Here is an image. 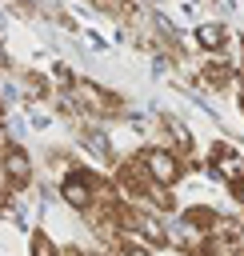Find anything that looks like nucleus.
I'll return each mask as SVG.
<instances>
[{"label": "nucleus", "mask_w": 244, "mask_h": 256, "mask_svg": "<svg viewBox=\"0 0 244 256\" xmlns=\"http://www.w3.org/2000/svg\"><path fill=\"white\" fill-rule=\"evenodd\" d=\"M180 220L192 224V228H200V232H212L216 220H220V212L208 208V204H188V208H180Z\"/></svg>", "instance_id": "nucleus-8"}, {"label": "nucleus", "mask_w": 244, "mask_h": 256, "mask_svg": "<svg viewBox=\"0 0 244 256\" xmlns=\"http://www.w3.org/2000/svg\"><path fill=\"white\" fill-rule=\"evenodd\" d=\"M68 92H72V100H76V108L84 112L88 124H92V120H120V116L128 112V100H124L120 92L96 84V80H80V76H76V84H72Z\"/></svg>", "instance_id": "nucleus-1"}, {"label": "nucleus", "mask_w": 244, "mask_h": 256, "mask_svg": "<svg viewBox=\"0 0 244 256\" xmlns=\"http://www.w3.org/2000/svg\"><path fill=\"white\" fill-rule=\"evenodd\" d=\"M192 40H196V48H204L208 56H220V52L232 44V28H228L224 20H200V24L192 28Z\"/></svg>", "instance_id": "nucleus-7"}, {"label": "nucleus", "mask_w": 244, "mask_h": 256, "mask_svg": "<svg viewBox=\"0 0 244 256\" xmlns=\"http://www.w3.org/2000/svg\"><path fill=\"white\" fill-rule=\"evenodd\" d=\"M196 84L216 92V96H240L244 88V76H240V64H228L220 56H208L196 64Z\"/></svg>", "instance_id": "nucleus-6"}, {"label": "nucleus", "mask_w": 244, "mask_h": 256, "mask_svg": "<svg viewBox=\"0 0 244 256\" xmlns=\"http://www.w3.org/2000/svg\"><path fill=\"white\" fill-rule=\"evenodd\" d=\"M28 256H64V248H60L44 228H36V232L28 236Z\"/></svg>", "instance_id": "nucleus-10"}, {"label": "nucleus", "mask_w": 244, "mask_h": 256, "mask_svg": "<svg viewBox=\"0 0 244 256\" xmlns=\"http://www.w3.org/2000/svg\"><path fill=\"white\" fill-rule=\"evenodd\" d=\"M0 116H4V96H0Z\"/></svg>", "instance_id": "nucleus-14"}, {"label": "nucleus", "mask_w": 244, "mask_h": 256, "mask_svg": "<svg viewBox=\"0 0 244 256\" xmlns=\"http://www.w3.org/2000/svg\"><path fill=\"white\" fill-rule=\"evenodd\" d=\"M136 156L144 160L148 176H152L160 188H176V184L184 180V172H188L184 156H180V152H172V148H164V144H144Z\"/></svg>", "instance_id": "nucleus-3"}, {"label": "nucleus", "mask_w": 244, "mask_h": 256, "mask_svg": "<svg viewBox=\"0 0 244 256\" xmlns=\"http://www.w3.org/2000/svg\"><path fill=\"white\" fill-rule=\"evenodd\" d=\"M112 180H116L120 196H124V200H132V204H148V200H152V192L160 188V184L148 176V168H144V160H140V156H124V160H116Z\"/></svg>", "instance_id": "nucleus-2"}, {"label": "nucleus", "mask_w": 244, "mask_h": 256, "mask_svg": "<svg viewBox=\"0 0 244 256\" xmlns=\"http://www.w3.org/2000/svg\"><path fill=\"white\" fill-rule=\"evenodd\" d=\"M240 76H244V36H240Z\"/></svg>", "instance_id": "nucleus-12"}, {"label": "nucleus", "mask_w": 244, "mask_h": 256, "mask_svg": "<svg viewBox=\"0 0 244 256\" xmlns=\"http://www.w3.org/2000/svg\"><path fill=\"white\" fill-rule=\"evenodd\" d=\"M156 4H160V0H156Z\"/></svg>", "instance_id": "nucleus-16"}, {"label": "nucleus", "mask_w": 244, "mask_h": 256, "mask_svg": "<svg viewBox=\"0 0 244 256\" xmlns=\"http://www.w3.org/2000/svg\"><path fill=\"white\" fill-rule=\"evenodd\" d=\"M20 84H24V96H28V100H48V96H56V92H52L56 80L44 76V72H32V68H28V72L20 76Z\"/></svg>", "instance_id": "nucleus-9"}, {"label": "nucleus", "mask_w": 244, "mask_h": 256, "mask_svg": "<svg viewBox=\"0 0 244 256\" xmlns=\"http://www.w3.org/2000/svg\"><path fill=\"white\" fill-rule=\"evenodd\" d=\"M204 168H208V176L220 180L228 192L244 184V156H240V148H236L232 140H216V144L208 148V156H204Z\"/></svg>", "instance_id": "nucleus-5"}, {"label": "nucleus", "mask_w": 244, "mask_h": 256, "mask_svg": "<svg viewBox=\"0 0 244 256\" xmlns=\"http://www.w3.org/2000/svg\"><path fill=\"white\" fill-rule=\"evenodd\" d=\"M0 196H4V192H0Z\"/></svg>", "instance_id": "nucleus-15"}, {"label": "nucleus", "mask_w": 244, "mask_h": 256, "mask_svg": "<svg viewBox=\"0 0 244 256\" xmlns=\"http://www.w3.org/2000/svg\"><path fill=\"white\" fill-rule=\"evenodd\" d=\"M0 176H4V192H12V196L32 188L36 168H32V156H28L24 144H16V140L0 144Z\"/></svg>", "instance_id": "nucleus-4"}, {"label": "nucleus", "mask_w": 244, "mask_h": 256, "mask_svg": "<svg viewBox=\"0 0 244 256\" xmlns=\"http://www.w3.org/2000/svg\"><path fill=\"white\" fill-rule=\"evenodd\" d=\"M236 104H240V116H244V88H240V96H236Z\"/></svg>", "instance_id": "nucleus-13"}, {"label": "nucleus", "mask_w": 244, "mask_h": 256, "mask_svg": "<svg viewBox=\"0 0 244 256\" xmlns=\"http://www.w3.org/2000/svg\"><path fill=\"white\" fill-rule=\"evenodd\" d=\"M8 68V48H4V40H0V72Z\"/></svg>", "instance_id": "nucleus-11"}]
</instances>
